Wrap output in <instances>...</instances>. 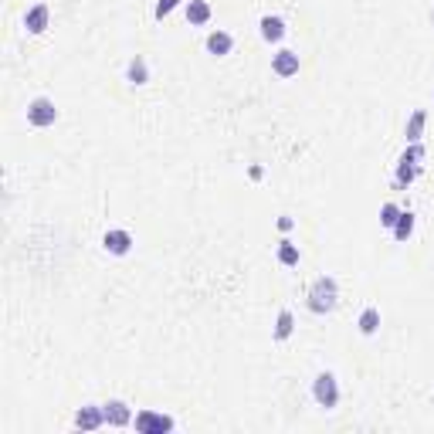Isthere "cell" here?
<instances>
[{"instance_id": "6da1fadb", "label": "cell", "mask_w": 434, "mask_h": 434, "mask_svg": "<svg viewBox=\"0 0 434 434\" xmlns=\"http://www.w3.org/2000/svg\"><path fill=\"white\" fill-rule=\"evenodd\" d=\"M336 302H340V285H336V279L333 275H319L309 285V312L326 316V312L336 309Z\"/></svg>"}, {"instance_id": "7a4b0ae2", "label": "cell", "mask_w": 434, "mask_h": 434, "mask_svg": "<svg viewBox=\"0 0 434 434\" xmlns=\"http://www.w3.org/2000/svg\"><path fill=\"white\" fill-rule=\"evenodd\" d=\"M428 156V150L421 146V143H407V153L397 160V187H407V184H414L421 177V160Z\"/></svg>"}, {"instance_id": "3957f363", "label": "cell", "mask_w": 434, "mask_h": 434, "mask_svg": "<svg viewBox=\"0 0 434 434\" xmlns=\"http://www.w3.org/2000/svg\"><path fill=\"white\" fill-rule=\"evenodd\" d=\"M312 397H316L319 407L333 411V407L340 404V384H336V373H329V370L319 373V377L312 380Z\"/></svg>"}, {"instance_id": "277c9868", "label": "cell", "mask_w": 434, "mask_h": 434, "mask_svg": "<svg viewBox=\"0 0 434 434\" xmlns=\"http://www.w3.org/2000/svg\"><path fill=\"white\" fill-rule=\"evenodd\" d=\"M55 119H58V108H55V102L48 95H38V99L28 102V123L34 129H48V126H55Z\"/></svg>"}, {"instance_id": "5b68a950", "label": "cell", "mask_w": 434, "mask_h": 434, "mask_svg": "<svg viewBox=\"0 0 434 434\" xmlns=\"http://www.w3.org/2000/svg\"><path fill=\"white\" fill-rule=\"evenodd\" d=\"M133 424H136L140 434H167L177 428V421H173L170 414H160V411H140Z\"/></svg>"}, {"instance_id": "8992f818", "label": "cell", "mask_w": 434, "mask_h": 434, "mask_svg": "<svg viewBox=\"0 0 434 434\" xmlns=\"http://www.w3.org/2000/svg\"><path fill=\"white\" fill-rule=\"evenodd\" d=\"M133 234L123 231V228H112V231L102 234V248L108 251V255H116V258H123V255H129L133 251Z\"/></svg>"}, {"instance_id": "52a82bcc", "label": "cell", "mask_w": 434, "mask_h": 434, "mask_svg": "<svg viewBox=\"0 0 434 434\" xmlns=\"http://www.w3.org/2000/svg\"><path fill=\"white\" fill-rule=\"evenodd\" d=\"M102 424H106V411H102V404H85V407L75 414L78 431H95V428H102Z\"/></svg>"}, {"instance_id": "ba28073f", "label": "cell", "mask_w": 434, "mask_h": 434, "mask_svg": "<svg viewBox=\"0 0 434 434\" xmlns=\"http://www.w3.org/2000/svg\"><path fill=\"white\" fill-rule=\"evenodd\" d=\"M272 72H275L279 78L299 75V55H295L292 48H282V51H275V55H272Z\"/></svg>"}, {"instance_id": "9c48e42d", "label": "cell", "mask_w": 434, "mask_h": 434, "mask_svg": "<svg viewBox=\"0 0 434 434\" xmlns=\"http://www.w3.org/2000/svg\"><path fill=\"white\" fill-rule=\"evenodd\" d=\"M48 24H51V11H48V4H34L31 11L24 14V28H28V34H45Z\"/></svg>"}, {"instance_id": "30bf717a", "label": "cell", "mask_w": 434, "mask_h": 434, "mask_svg": "<svg viewBox=\"0 0 434 434\" xmlns=\"http://www.w3.org/2000/svg\"><path fill=\"white\" fill-rule=\"evenodd\" d=\"M102 411H106V424H112V428L133 424V411H129L126 401H108V404H102Z\"/></svg>"}, {"instance_id": "8fae6325", "label": "cell", "mask_w": 434, "mask_h": 434, "mask_svg": "<svg viewBox=\"0 0 434 434\" xmlns=\"http://www.w3.org/2000/svg\"><path fill=\"white\" fill-rule=\"evenodd\" d=\"M258 28H262V38L268 41V45H279L282 38L289 34V28H285V21H282V17H275V14H265Z\"/></svg>"}, {"instance_id": "7c38bea8", "label": "cell", "mask_w": 434, "mask_h": 434, "mask_svg": "<svg viewBox=\"0 0 434 434\" xmlns=\"http://www.w3.org/2000/svg\"><path fill=\"white\" fill-rule=\"evenodd\" d=\"M184 14H187V21H190L194 28H204V24L211 21V4H207V0H187Z\"/></svg>"}, {"instance_id": "4fadbf2b", "label": "cell", "mask_w": 434, "mask_h": 434, "mask_svg": "<svg viewBox=\"0 0 434 434\" xmlns=\"http://www.w3.org/2000/svg\"><path fill=\"white\" fill-rule=\"evenodd\" d=\"M231 48H234V38L228 31H211V34H207V51H211L214 58L231 55Z\"/></svg>"}, {"instance_id": "5bb4252c", "label": "cell", "mask_w": 434, "mask_h": 434, "mask_svg": "<svg viewBox=\"0 0 434 434\" xmlns=\"http://www.w3.org/2000/svg\"><path fill=\"white\" fill-rule=\"evenodd\" d=\"M424 123H428V112H424V108H414V112H411V119H407V129H404V140H407V143H421Z\"/></svg>"}, {"instance_id": "9a60e30c", "label": "cell", "mask_w": 434, "mask_h": 434, "mask_svg": "<svg viewBox=\"0 0 434 434\" xmlns=\"http://www.w3.org/2000/svg\"><path fill=\"white\" fill-rule=\"evenodd\" d=\"M126 78H129L133 85H146V82H150V68H146V58H143V55H136V58L129 62Z\"/></svg>"}, {"instance_id": "2e32d148", "label": "cell", "mask_w": 434, "mask_h": 434, "mask_svg": "<svg viewBox=\"0 0 434 434\" xmlns=\"http://www.w3.org/2000/svg\"><path fill=\"white\" fill-rule=\"evenodd\" d=\"M360 333L363 336H373L377 329H380V309H373V306H367V309L360 312Z\"/></svg>"}, {"instance_id": "e0dca14e", "label": "cell", "mask_w": 434, "mask_h": 434, "mask_svg": "<svg viewBox=\"0 0 434 434\" xmlns=\"http://www.w3.org/2000/svg\"><path fill=\"white\" fill-rule=\"evenodd\" d=\"M411 234H414V214H411V211H401L397 224H394V238H397V241L404 245V241H407Z\"/></svg>"}, {"instance_id": "ac0fdd59", "label": "cell", "mask_w": 434, "mask_h": 434, "mask_svg": "<svg viewBox=\"0 0 434 434\" xmlns=\"http://www.w3.org/2000/svg\"><path fill=\"white\" fill-rule=\"evenodd\" d=\"M292 326H295L292 312L282 309L279 312V323H275V340H289V336H292Z\"/></svg>"}, {"instance_id": "d6986e66", "label": "cell", "mask_w": 434, "mask_h": 434, "mask_svg": "<svg viewBox=\"0 0 434 434\" xmlns=\"http://www.w3.org/2000/svg\"><path fill=\"white\" fill-rule=\"evenodd\" d=\"M299 258H302V255H299V245H292V241H282V245H279V262L292 268V265H299Z\"/></svg>"}, {"instance_id": "ffe728a7", "label": "cell", "mask_w": 434, "mask_h": 434, "mask_svg": "<svg viewBox=\"0 0 434 434\" xmlns=\"http://www.w3.org/2000/svg\"><path fill=\"white\" fill-rule=\"evenodd\" d=\"M397 217H401V207H397V204H394V201H387V204H384V207H380V224H384V228H390V231H394V224H397Z\"/></svg>"}, {"instance_id": "44dd1931", "label": "cell", "mask_w": 434, "mask_h": 434, "mask_svg": "<svg viewBox=\"0 0 434 434\" xmlns=\"http://www.w3.org/2000/svg\"><path fill=\"white\" fill-rule=\"evenodd\" d=\"M180 4H187V0H156V11H153V17L156 21H163V17H170Z\"/></svg>"}]
</instances>
